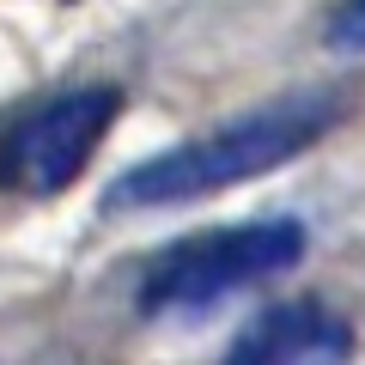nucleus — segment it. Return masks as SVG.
<instances>
[{
	"mask_svg": "<svg viewBox=\"0 0 365 365\" xmlns=\"http://www.w3.org/2000/svg\"><path fill=\"white\" fill-rule=\"evenodd\" d=\"M341 122V91H287L268 104L244 110V116L220 122V128L195 134V140L170 146V153L140 158L134 170H122L104 189L110 213L128 207H182V201L225 195L237 182H256L268 170L292 165L299 153H311L329 128Z\"/></svg>",
	"mask_w": 365,
	"mask_h": 365,
	"instance_id": "obj_1",
	"label": "nucleus"
},
{
	"mask_svg": "<svg viewBox=\"0 0 365 365\" xmlns=\"http://www.w3.org/2000/svg\"><path fill=\"white\" fill-rule=\"evenodd\" d=\"M304 256V225L274 213V220H244V225H213L182 244L158 250L146 262L134 304L140 317H177V311H207V304L250 292L274 274H287Z\"/></svg>",
	"mask_w": 365,
	"mask_h": 365,
	"instance_id": "obj_2",
	"label": "nucleus"
},
{
	"mask_svg": "<svg viewBox=\"0 0 365 365\" xmlns=\"http://www.w3.org/2000/svg\"><path fill=\"white\" fill-rule=\"evenodd\" d=\"M122 91L116 86H73L43 98L37 110L0 128V189L25 201H49L91 165V153L116 128Z\"/></svg>",
	"mask_w": 365,
	"mask_h": 365,
	"instance_id": "obj_3",
	"label": "nucleus"
},
{
	"mask_svg": "<svg viewBox=\"0 0 365 365\" xmlns=\"http://www.w3.org/2000/svg\"><path fill=\"white\" fill-rule=\"evenodd\" d=\"M220 365H353V323L323 299L262 304Z\"/></svg>",
	"mask_w": 365,
	"mask_h": 365,
	"instance_id": "obj_4",
	"label": "nucleus"
},
{
	"mask_svg": "<svg viewBox=\"0 0 365 365\" xmlns=\"http://www.w3.org/2000/svg\"><path fill=\"white\" fill-rule=\"evenodd\" d=\"M329 43H335V49H365V0L335 6V19H329Z\"/></svg>",
	"mask_w": 365,
	"mask_h": 365,
	"instance_id": "obj_5",
	"label": "nucleus"
}]
</instances>
